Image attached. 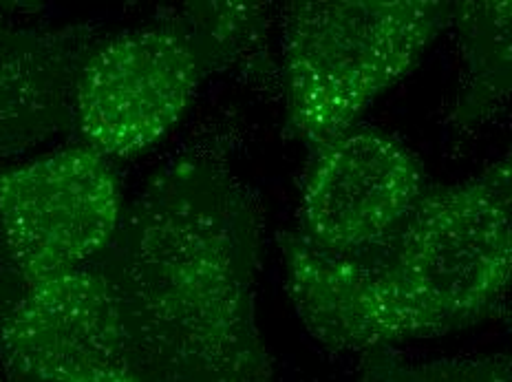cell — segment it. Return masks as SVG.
<instances>
[{"label": "cell", "instance_id": "obj_11", "mask_svg": "<svg viewBox=\"0 0 512 382\" xmlns=\"http://www.w3.org/2000/svg\"><path fill=\"white\" fill-rule=\"evenodd\" d=\"M360 382H512L508 354L413 360L380 347L358 356Z\"/></svg>", "mask_w": 512, "mask_h": 382}, {"label": "cell", "instance_id": "obj_12", "mask_svg": "<svg viewBox=\"0 0 512 382\" xmlns=\"http://www.w3.org/2000/svg\"><path fill=\"white\" fill-rule=\"evenodd\" d=\"M482 175L512 204V144L504 157L484 168Z\"/></svg>", "mask_w": 512, "mask_h": 382}, {"label": "cell", "instance_id": "obj_15", "mask_svg": "<svg viewBox=\"0 0 512 382\" xmlns=\"http://www.w3.org/2000/svg\"><path fill=\"white\" fill-rule=\"evenodd\" d=\"M0 382H5V380H3V378H0Z\"/></svg>", "mask_w": 512, "mask_h": 382}, {"label": "cell", "instance_id": "obj_13", "mask_svg": "<svg viewBox=\"0 0 512 382\" xmlns=\"http://www.w3.org/2000/svg\"><path fill=\"white\" fill-rule=\"evenodd\" d=\"M67 382H148L144 376L137 374L135 369L117 365V367H104V369H95L87 371V374L71 378Z\"/></svg>", "mask_w": 512, "mask_h": 382}, {"label": "cell", "instance_id": "obj_8", "mask_svg": "<svg viewBox=\"0 0 512 382\" xmlns=\"http://www.w3.org/2000/svg\"><path fill=\"white\" fill-rule=\"evenodd\" d=\"M84 27L0 23V164L78 124V89L93 51Z\"/></svg>", "mask_w": 512, "mask_h": 382}, {"label": "cell", "instance_id": "obj_14", "mask_svg": "<svg viewBox=\"0 0 512 382\" xmlns=\"http://www.w3.org/2000/svg\"><path fill=\"white\" fill-rule=\"evenodd\" d=\"M508 332H510V338H512V303L508 307ZM510 360H512V354H510Z\"/></svg>", "mask_w": 512, "mask_h": 382}, {"label": "cell", "instance_id": "obj_10", "mask_svg": "<svg viewBox=\"0 0 512 382\" xmlns=\"http://www.w3.org/2000/svg\"><path fill=\"white\" fill-rule=\"evenodd\" d=\"M215 71L245 69L263 76L272 67L268 14L263 3H188L177 9Z\"/></svg>", "mask_w": 512, "mask_h": 382}, {"label": "cell", "instance_id": "obj_7", "mask_svg": "<svg viewBox=\"0 0 512 382\" xmlns=\"http://www.w3.org/2000/svg\"><path fill=\"white\" fill-rule=\"evenodd\" d=\"M16 281V292L0 290L7 382H67L95 369L128 367L120 303L98 263Z\"/></svg>", "mask_w": 512, "mask_h": 382}, {"label": "cell", "instance_id": "obj_2", "mask_svg": "<svg viewBox=\"0 0 512 382\" xmlns=\"http://www.w3.org/2000/svg\"><path fill=\"white\" fill-rule=\"evenodd\" d=\"M285 288L305 332L336 354L484 323L512 292V204L479 173L426 186L409 217L356 254L279 235Z\"/></svg>", "mask_w": 512, "mask_h": 382}, {"label": "cell", "instance_id": "obj_1", "mask_svg": "<svg viewBox=\"0 0 512 382\" xmlns=\"http://www.w3.org/2000/svg\"><path fill=\"white\" fill-rule=\"evenodd\" d=\"M261 257V210L226 164L201 153L164 164L93 261L120 303L126 365L148 382H274Z\"/></svg>", "mask_w": 512, "mask_h": 382}, {"label": "cell", "instance_id": "obj_9", "mask_svg": "<svg viewBox=\"0 0 512 382\" xmlns=\"http://www.w3.org/2000/svg\"><path fill=\"white\" fill-rule=\"evenodd\" d=\"M451 29L462 71L446 124L457 135H473L512 106V0H457Z\"/></svg>", "mask_w": 512, "mask_h": 382}, {"label": "cell", "instance_id": "obj_6", "mask_svg": "<svg viewBox=\"0 0 512 382\" xmlns=\"http://www.w3.org/2000/svg\"><path fill=\"white\" fill-rule=\"evenodd\" d=\"M424 173L398 137L358 124L312 151L298 235L329 254L378 246L424 195Z\"/></svg>", "mask_w": 512, "mask_h": 382}, {"label": "cell", "instance_id": "obj_4", "mask_svg": "<svg viewBox=\"0 0 512 382\" xmlns=\"http://www.w3.org/2000/svg\"><path fill=\"white\" fill-rule=\"evenodd\" d=\"M124 215L109 157L60 148L0 171V243L9 272L34 281L102 257Z\"/></svg>", "mask_w": 512, "mask_h": 382}, {"label": "cell", "instance_id": "obj_5", "mask_svg": "<svg viewBox=\"0 0 512 382\" xmlns=\"http://www.w3.org/2000/svg\"><path fill=\"white\" fill-rule=\"evenodd\" d=\"M215 73L177 9L162 25L115 36L93 51L78 89V129L104 157H131L175 129Z\"/></svg>", "mask_w": 512, "mask_h": 382}, {"label": "cell", "instance_id": "obj_3", "mask_svg": "<svg viewBox=\"0 0 512 382\" xmlns=\"http://www.w3.org/2000/svg\"><path fill=\"white\" fill-rule=\"evenodd\" d=\"M448 27L451 3L442 0L287 3L281 12L287 133L314 151L354 129Z\"/></svg>", "mask_w": 512, "mask_h": 382}]
</instances>
